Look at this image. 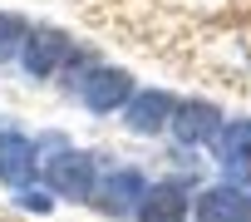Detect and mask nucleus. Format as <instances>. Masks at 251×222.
<instances>
[{"label":"nucleus","instance_id":"obj_1","mask_svg":"<svg viewBox=\"0 0 251 222\" xmlns=\"http://www.w3.org/2000/svg\"><path fill=\"white\" fill-rule=\"evenodd\" d=\"M45 183L59 197H94V158L79 148H59L54 158H45Z\"/></svg>","mask_w":251,"mask_h":222},{"label":"nucleus","instance_id":"obj_2","mask_svg":"<svg viewBox=\"0 0 251 222\" xmlns=\"http://www.w3.org/2000/svg\"><path fill=\"white\" fill-rule=\"evenodd\" d=\"M79 99H84V109H94V114H113V109H123V104L133 99V79L123 74V69L94 64L89 79L79 84Z\"/></svg>","mask_w":251,"mask_h":222},{"label":"nucleus","instance_id":"obj_3","mask_svg":"<svg viewBox=\"0 0 251 222\" xmlns=\"http://www.w3.org/2000/svg\"><path fill=\"white\" fill-rule=\"evenodd\" d=\"M74 55V45L59 35V30H30L25 45H20V64L30 79H50L54 69H64V59Z\"/></svg>","mask_w":251,"mask_h":222},{"label":"nucleus","instance_id":"obj_4","mask_svg":"<svg viewBox=\"0 0 251 222\" xmlns=\"http://www.w3.org/2000/svg\"><path fill=\"white\" fill-rule=\"evenodd\" d=\"M192 222H251V197H246V188H236V183L207 188V193L197 197V207H192Z\"/></svg>","mask_w":251,"mask_h":222},{"label":"nucleus","instance_id":"obj_5","mask_svg":"<svg viewBox=\"0 0 251 222\" xmlns=\"http://www.w3.org/2000/svg\"><path fill=\"white\" fill-rule=\"evenodd\" d=\"M40 168V148L25 139V134H0V183H10V188H30Z\"/></svg>","mask_w":251,"mask_h":222},{"label":"nucleus","instance_id":"obj_6","mask_svg":"<svg viewBox=\"0 0 251 222\" xmlns=\"http://www.w3.org/2000/svg\"><path fill=\"white\" fill-rule=\"evenodd\" d=\"M168 129L177 134V143L197 148V143H212V139H217V129H222V114H217L212 104L192 99V104H177V109H173V124H168Z\"/></svg>","mask_w":251,"mask_h":222},{"label":"nucleus","instance_id":"obj_7","mask_svg":"<svg viewBox=\"0 0 251 222\" xmlns=\"http://www.w3.org/2000/svg\"><path fill=\"white\" fill-rule=\"evenodd\" d=\"M187 188L182 183H153L138 197V222H187Z\"/></svg>","mask_w":251,"mask_h":222},{"label":"nucleus","instance_id":"obj_8","mask_svg":"<svg viewBox=\"0 0 251 222\" xmlns=\"http://www.w3.org/2000/svg\"><path fill=\"white\" fill-rule=\"evenodd\" d=\"M173 109H177V104H173L163 89H148V94H133V99H128L123 119H128L133 134H163V129L173 124Z\"/></svg>","mask_w":251,"mask_h":222},{"label":"nucleus","instance_id":"obj_9","mask_svg":"<svg viewBox=\"0 0 251 222\" xmlns=\"http://www.w3.org/2000/svg\"><path fill=\"white\" fill-rule=\"evenodd\" d=\"M212 143H217V163H222L226 173H246V168H251V119L222 124Z\"/></svg>","mask_w":251,"mask_h":222},{"label":"nucleus","instance_id":"obj_10","mask_svg":"<svg viewBox=\"0 0 251 222\" xmlns=\"http://www.w3.org/2000/svg\"><path fill=\"white\" fill-rule=\"evenodd\" d=\"M143 188H148V183H143L133 168H123V173H113V178H108L103 188H94V193H99V207H103V212L123 217V212H128V207L143 197Z\"/></svg>","mask_w":251,"mask_h":222},{"label":"nucleus","instance_id":"obj_11","mask_svg":"<svg viewBox=\"0 0 251 222\" xmlns=\"http://www.w3.org/2000/svg\"><path fill=\"white\" fill-rule=\"evenodd\" d=\"M25 35H30V30H25V20H20V15H0V64L20 55Z\"/></svg>","mask_w":251,"mask_h":222},{"label":"nucleus","instance_id":"obj_12","mask_svg":"<svg viewBox=\"0 0 251 222\" xmlns=\"http://www.w3.org/2000/svg\"><path fill=\"white\" fill-rule=\"evenodd\" d=\"M15 202H20V207H30V212H50V207H54V197H50V193H40V188H15Z\"/></svg>","mask_w":251,"mask_h":222}]
</instances>
